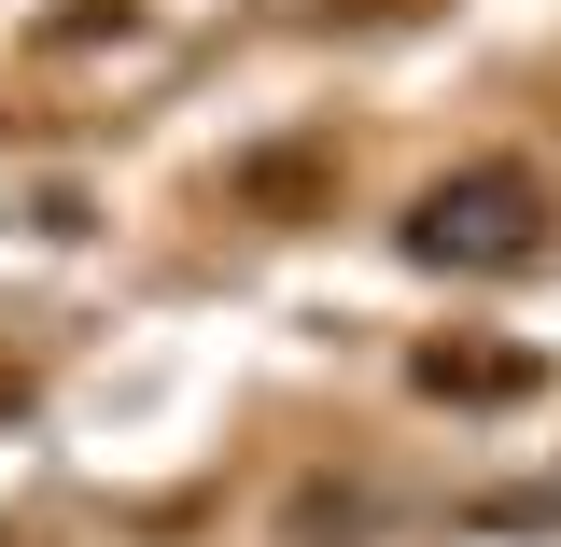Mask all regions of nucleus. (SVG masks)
<instances>
[{"label":"nucleus","mask_w":561,"mask_h":547,"mask_svg":"<svg viewBox=\"0 0 561 547\" xmlns=\"http://www.w3.org/2000/svg\"><path fill=\"white\" fill-rule=\"evenodd\" d=\"M408 253L421 267H463V281H519V267L561 253V197L519 155H478V169H449V183L408 210Z\"/></svg>","instance_id":"nucleus-1"},{"label":"nucleus","mask_w":561,"mask_h":547,"mask_svg":"<svg viewBox=\"0 0 561 547\" xmlns=\"http://www.w3.org/2000/svg\"><path fill=\"white\" fill-rule=\"evenodd\" d=\"M225 197L253 225H337V140H253L225 169Z\"/></svg>","instance_id":"nucleus-2"},{"label":"nucleus","mask_w":561,"mask_h":547,"mask_svg":"<svg viewBox=\"0 0 561 547\" xmlns=\"http://www.w3.org/2000/svg\"><path fill=\"white\" fill-rule=\"evenodd\" d=\"M421 394H435V408H519V394H534V379H548V365H534V351H478V338H435L408 365Z\"/></svg>","instance_id":"nucleus-3"},{"label":"nucleus","mask_w":561,"mask_h":547,"mask_svg":"<svg viewBox=\"0 0 561 547\" xmlns=\"http://www.w3.org/2000/svg\"><path fill=\"white\" fill-rule=\"evenodd\" d=\"M280 534H295V547H365V534H379V491H365V478H309L295 505H280Z\"/></svg>","instance_id":"nucleus-4"},{"label":"nucleus","mask_w":561,"mask_h":547,"mask_svg":"<svg viewBox=\"0 0 561 547\" xmlns=\"http://www.w3.org/2000/svg\"><path fill=\"white\" fill-rule=\"evenodd\" d=\"M0 408H14V365H0Z\"/></svg>","instance_id":"nucleus-5"}]
</instances>
